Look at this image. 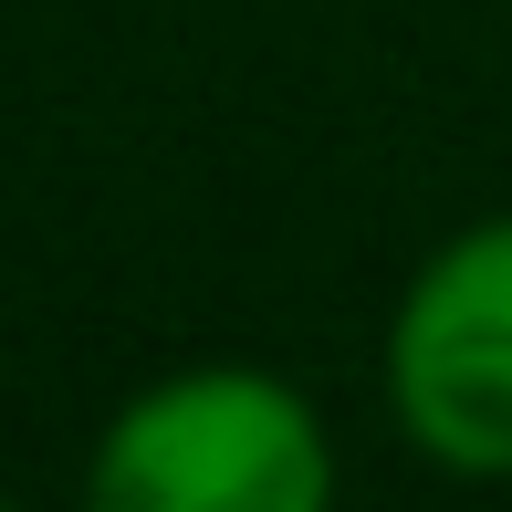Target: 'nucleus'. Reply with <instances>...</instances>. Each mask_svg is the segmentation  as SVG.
I'll use <instances>...</instances> for the list:
<instances>
[{"label": "nucleus", "mask_w": 512, "mask_h": 512, "mask_svg": "<svg viewBox=\"0 0 512 512\" xmlns=\"http://www.w3.org/2000/svg\"><path fill=\"white\" fill-rule=\"evenodd\" d=\"M84 492L105 512H324V408L272 366H178L95 429Z\"/></svg>", "instance_id": "1"}, {"label": "nucleus", "mask_w": 512, "mask_h": 512, "mask_svg": "<svg viewBox=\"0 0 512 512\" xmlns=\"http://www.w3.org/2000/svg\"><path fill=\"white\" fill-rule=\"evenodd\" d=\"M387 408L408 450L460 481H512V209L408 272L387 314Z\"/></svg>", "instance_id": "2"}, {"label": "nucleus", "mask_w": 512, "mask_h": 512, "mask_svg": "<svg viewBox=\"0 0 512 512\" xmlns=\"http://www.w3.org/2000/svg\"><path fill=\"white\" fill-rule=\"evenodd\" d=\"M0 502H11V481H0Z\"/></svg>", "instance_id": "3"}]
</instances>
